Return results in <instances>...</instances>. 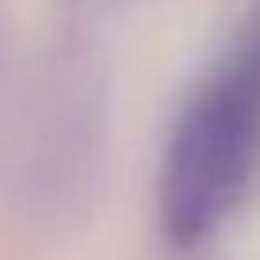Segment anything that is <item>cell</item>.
<instances>
[{
	"instance_id": "1",
	"label": "cell",
	"mask_w": 260,
	"mask_h": 260,
	"mask_svg": "<svg viewBox=\"0 0 260 260\" xmlns=\"http://www.w3.org/2000/svg\"><path fill=\"white\" fill-rule=\"evenodd\" d=\"M260 172V12L195 84L165 142L157 214L172 245L195 249L237 211Z\"/></svg>"
}]
</instances>
